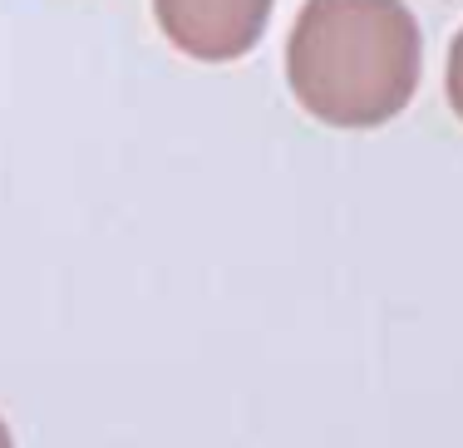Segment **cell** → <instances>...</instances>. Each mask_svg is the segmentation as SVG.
Listing matches in <instances>:
<instances>
[{"mask_svg":"<svg viewBox=\"0 0 463 448\" xmlns=\"http://www.w3.org/2000/svg\"><path fill=\"white\" fill-rule=\"evenodd\" d=\"M419 20L404 0H306L286 40L296 104L330 128H380L419 89Z\"/></svg>","mask_w":463,"mask_h":448,"instance_id":"6da1fadb","label":"cell"},{"mask_svg":"<svg viewBox=\"0 0 463 448\" xmlns=\"http://www.w3.org/2000/svg\"><path fill=\"white\" fill-rule=\"evenodd\" d=\"M277 0H153L163 35L173 50L203 64H227L257 50Z\"/></svg>","mask_w":463,"mask_h":448,"instance_id":"7a4b0ae2","label":"cell"},{"mask_svg":"<svg viewBox=\"0 0 463 448\" xmlns=\"http://www.w3.org/2000/svg\"><path fill=\"white\" fill-rule=\"evenodd\" d=\"M444 84H449V104H454V114L463 118V30L454 35V45H449V70H444Z\"/></svg>","mask_w":463,"mask_h":448,"instance_id":"3957f363","label":"cell"},{"mask_svg":"<svg viewBox=\"0 0 463 448\" xmlns=\"http://www.w3.org/2000/svg\"><path fill=\"white\" fill-rule=\"evenodd\" d=\"M0 448H15V439H10V429H5V419H0Z\"/></svg>","mask_w":463,"mask_h":448,"instance_id":"277c9868","label":"cell"}]
</instances>
